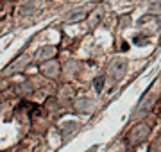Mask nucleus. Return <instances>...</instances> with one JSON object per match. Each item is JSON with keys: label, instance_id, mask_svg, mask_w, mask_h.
I'll return each instance as SVG.
<instances>
[{"label": "nucleus", "instance_id": "39448f33", "mask_svg": "<svg viewBox=\"0 0 161 152\" xmlns=\"http://www.w3.org/2000/svg\"><path fill=\"white\" fill-rule=\"evenodd\" d=\"M88 16V11L86 9H80V11H77V13H70V14H66L64 16V22L66 24H74V22H80V20H84V18Z\"/></svg>", "mask_w": 161, "mask_h": 152}, {"label": "nucleus", "instance_id": "20e7f679", "mask_svg": "<svg viewBox=\"0 0 161 152\" xmlns=\"http://www.w3.org/2000/svg\"><path fill=\"white\" fill-rule=\"evenodd\" d=\"M59 72V64L56 61H47L43 66H41V73L45 77H56Z\"/></svg>", "mask_w": 161, "mask_h": 152}, {"label": "nucleus", "instance_id": "423d86ee", "mask_svg": "<svg viewBox=\"0 0 161 152\" xmlns=\"http://www.w3.org/2000/svg\"><path fill=\"white\" fill-rule=\"evenodd\" d=\"M75 109L80 113H90L93 109V102L90 99H79L75 100Z\"/></svg>", "mask_w": 161, "mask_h": 152}, {"label": "nucleus", "instance_id": "9d476101", "mask_svg": "<svg viewBox=\"0 0 161 152\" xmlns=\"http://www.w3.org/2000/svg\"><path fill=\"white\" fill-rule=\"evenodd\" d=\"M79 127V123H66V125H63V129H61V133H63V134H68L70 131H74V129H77Z\"/></svg>", "mask_w": 161, "mask_h": 152}, {"label": "nucleus", "instance_id": "0eeeda50", "mask_svg": "<svg viewBox=\"0 0 161 152\" xmlns=\"http://www.w3.org/2000/svg\"><path fill=\"white\" fill-rule=\"evenodd\" d=\"M56 52H58V48L52 47V45H48V47H43V48H40V52H38V59H41V61L52 59L54 56H56Z\"/></svg>", "mask_w": 161, "mask_h": 152}, {"label": "nucleus", "instance_id": "7ed1b4c3", "mask_svg": "<svg viewBox=\"0 0 161 152\" xmlns=\"http://www.w3.org/2000/svg\"><path fill=\"white\" fill-rule=\"evenodd\" d=\"M29 56H27V54H23V56H20V59H16V61H14V63L11 64V66H9V68H6V72H4V73H13V72H18V70H22V68H25V64L29 63Z\"/></svg>", "mask_w": 161, "mask_h": 152}, {"label": "nucleus", "instance_id": "f257e3e1", "mask_svg": "<svg viewBox=\"0 0 161 152\" xmlns=\"http://www.w3.org/2000/svg\"><path fill=\"white\" fill-rule=\"evenodd\" d=\"M150 134V125L149 123H138L129 131L127 134V145L129 147H136L140 143H143Z\"/></svg>", "mask_w": 161, "mask_h": 152}, {"label": "nucleus", "instance_id": "6e6552de", "mask_svg": "<svg viewBox=\"0 0 161 152\" xmlns=\"http://www.w3.org/2000/svg\"><path fill=\"white\" fill-rule=\"evenodd\" d=\"M145 9H147V13L152 14V16L161 14V0H149V2L145 4Z\"/></svg>", "mask_w": 161, "mask_h": 152}, {"label": "nucleus", "instance_id": "f03ea898", "mask_svg": "<svg viewBox=\"0 0 161 152\" xmlns=\"http://www.w3.org/2000/svg\"><path fill=\"white\" fill-rule=\"evenodd\" d=\"M125 68H127V63L125 59H115L109 66V77L111 81H120L124 73H125Z\"/></svg>", "mask_w": 161, "mask_h": 152}, {"label": "nucleus", "instance_id": "9b49d317", "mask_svg": "<svg viewBox=\"0 0 161 152\" xmlns=\"http://www.w3.org/2000/svg\"><path fill=\"white\" fill-rule=\"evenodd\" d=\"M102 84H104V77H97V79H95V90L100 91V90H102Z\"/></svg>", "mask_w": 161, "mask_h": 152}, {"label": "nucleus", "instance_id": "1a4fd4ad", "mask_svg": "<svg viewBox=\"0 0 161 152\" xmlns=\"http://www.w3.org/2000/svg\"><path fill=\"white\" fill-rule=\"evenodd\" d=\"M32 11H34V2H25L20 9V14H31Z\"/></svg>", "mask_w": 161, "mask_h": 152}]
</instances>
